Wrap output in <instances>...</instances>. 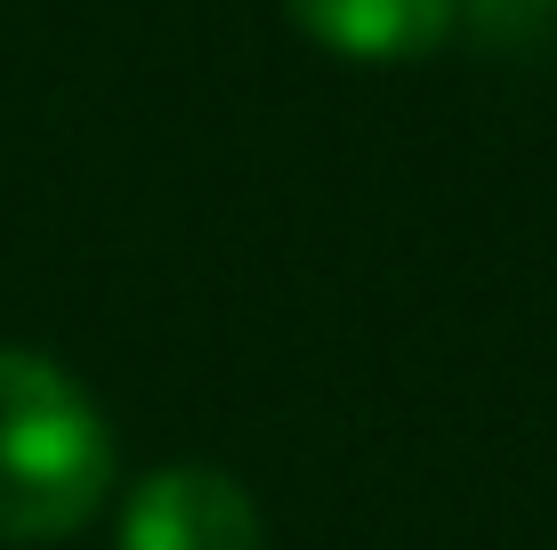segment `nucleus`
Instances as JSON below:
<instances>
[{
  "label": "nucleus",
  "instance_id": "f257e3e1",
  "mask_svg": "<svg viewBox=\"0 0 557 550\" xmlns=\"http://www.w3.org/2000/svg\"><path fill=\"white\" fill-rule=\"evenodd\" d=\"M113 494V429L98 396L33 349H0V535L65 542Z\"/></svg>",
  "mask_w": 557,
  "mask_h": 550
},
{
  "label": "nucleus",
  "instance_id": "f03ea898",
  "mask_svg": "<svg viewBox=\"0 0 557 550\" xmlns=\"http://www.w3.org/2000/svg\"><path fill=\"white\" fill-rule=\"evenodd\" d=\"M122 550H267L259 502L219 462H170L129 486L122 502Z\"/></svg>",
  "mask_w": 557,
  "mask_h": 550
},
{
  "label": "nucleus",
  "instance_id": "7ed1b4c3",
  "mask_svg": "<svg viewBox=\"0 0 557 550\" xmlns=\"http://www.w3.org/2000/svg\"><path fill=\"white\" fill-rule=\"evenodd\" d=\"M283 16L332 57L405 65V57H429L453 33L460 0H283Z\"/></svg>",
  "mask_w": 557,
  "mask_h": 550
}]
</instances>
